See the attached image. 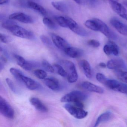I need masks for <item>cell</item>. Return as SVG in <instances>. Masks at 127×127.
<instances>
[{"mask_svg":"<svg viewBox=\"0 0 127 127\" xmlns=\"http://www.w3.org/2000/svg\"><path fill=\"white\" fill-rule=\"evenodd\" d=\"M30 103L38 111L42 113H46L48 111V109L46 106L41 101L36 97H32L30 100Z\"/></svg>","mask_w":127,"mask_h":127,"instance_id":"17","label":"cell"},{"mask_svg":"<svg viewBox=\"0 0 127 127\" xmlns=\"http://www.w3.org/2000/svg\"><path fill=\"white\" fill-rule=\"evenodd\" d=\"M14 58L18 65L26 71L31 70L36 65L34 63L27 61L24 58L19 55H15Z\"/></svg>","mask_w":127,"mask_h":127,"instance_id":"13","label":"cell"},{"mask_svg":"<svg viewBox=\"0 0 127 127\" xmlns=\"http://www.w3.org/2000/svg\"><path fill=\"white\" fill-rule=\"evenodd\" d=\"M20 82L23 83L26 87L31 90L36 91L41 90V85L35 80L23 74L21 79Z\"/></svg>","mask_w":127,"mask_h":127,"instance_id":"9","label":"cell"},{"mask_svg":"<svg viewBox=\"0 0 127 127\" xmlns=\"http://www.w3.org/2000/svg\"><path fill=\"white\" fill-rule=\"evenodd\" d=\"M6 29L8 30L13 35L21 38L32 39L34 38L33 32L18 26L17 24L9 26Z\"/></svg>","mask_w":127,"mask_h":127,"instance_id":"2","label":"cell"},{"mask_svg":"<svg viewBox=\"0 0 127 127\" xmlns=\"http://www.w3.org/2000/svg\"><path fill=\"white\" fill-rule=\"evenodd\" d=\"M109 2H114V1H118V0H108Z\"/></svg>","mask_w":127,"mask_h":127,"instance_id":"43","label":"cell"},{"mask_svg":"<svg viewBox=\"0 0 127 127\" xmlns=\"http://www.w3.org/2000/svg\"><path fill=\"white\" fill-rule=\"evenodd\" d=\"M90 4L94 5L96 2V0H87Z\"/></svg>","mask_w":127,"mask_h":127,"instance_id":"41","label":"cell"},{"mask_svg":"<svg viewBox=\"0 0 127 127\" xmlns=\"http://www.w3.org/2000/svg\"><path fill=\"white\" fill-rule=\"evenodd\" d=\"M79 65L85 75L89 79L92 76L91 67L89 62L85 60H82L79 62Z\"/></svg>","mask_w":127,"mask_h":127,"instance_id":"20","label":"cell"},{"mask_svg":"<svg viewBox=\"0 0 127 127\" xmlns=\"http://www.w3.org/2000/svg\"><path fill=\"white\" fill-rule=\"evenodd\" d=\"M0 40L2 43H8L12 41V38L8 35H6L2 33H0Z\"/></svg>","mask_w":127,"mask_h":127,"instance_id":"32","label":"cell"},{"mask_svg":"<svg viewBox=\"0 0 127 127\" xmlns=\"http://www.w3.org/2000/svg\"><path fill=\"white\" fill-rule=\"evenodd\" d=\"M41 64L44 69L47 72L50 73H53L55 71L53 66L51 65L47 61L45 60L42 61Z\"/></svg>","mask_w":127,"mask_h":127,"instance_id":"30","label":"cell"},{"mask_svg":"<svg viewBox=\"0 0 127 127\" xmlns=\"http://www.w3.org/2000/svg\"><path fill=\"white\" fill-rule=\"evenodd\" d=\"M41 41L47 46H50L52 45V43L50 40L46 36L44 35H42L40 37Z\"/></svg>","mask_w":127,"mask_h":127,"instance_id":"34","label":"cell"},{"mask_svg":"<svg viewBox=\"0 0 127 127\" xmlns=\"http://www.w3.org/2000/svg\"><path fill=\"white\" fill-rule=\"evenodd\" d=\"M44 24L50 29L56 30L58 29V26L50 18L45 17L43 19Z\"/></svg>","mask_w":127,"mask_h":127,"instance_id":"25","label":"cell"},{"mask_svg":"<svg viewBox=\"0 0 127 127\" xmlns=\"http://www.w3.org/2000/svg\"><path fill=\"white\" fill-rule=\"evenodd\" d=\"M96 23V32H101L110 39L116 40L117 35L103 21L98 18H94Z\"/></svg>","mask_w":127,"mask_h":127,"instance_id":"5","label":"cell"},{"mask_svg":"<svg viewBox=\"0 0 127 127\" xmlns=\"http://www.w3.org/2000/svg\"><path fill=\"white\" fill-rule=\"evenodd\" d=\"M123 4H124L125 6L126 7H127V1H124L123 2Z\"/></svg>","mask_w":127,"mask_h":127,"instance_id":"42","label":"cell"},{"mask_svg":"<svg viewBox=\"0 0 127 127\" xmlns=\"http://www.w3.org/2000/svg\"><path fill=\"white\" fill-rule=\"evenodd\" d=\"M81 86L83 89L87 91L98 94L104 93V90L102 88L89 82H84L81 84Z\"/></svg>","mask_w":127,"mask_h":127,"instance_id":"16","label":"cell"},{"mask_svg":"<svg viewBox=\"0 0 127 127\" xmlns=\"http://www.w3.org/2000/svg\"><path fill=\"white\" fill-rule=\"evenodd\" d=\"M111 90L127 95V85L114 79H108L105 85Z\"/></svg>","mask_w":127,"mask_h":127,"instance_id":"7","label":"cell"},{"mask_svg":"<svg viewBox=\"0 0 127 127\" xmlns=\"http://www.w3.org/2000/svg\"><path fill=\"white\" fill-rule=\"evenodd\" d=\"M112 26L123 35H127V26L118 19L113 18L110 21Z\"/></svg>","mask_w":127,"mask_h":127,"instance_id":"15","label":"cell"},{"mask_svg":"<svg viewBox=\"0 0 127 127\" xmlns=\"http://www.w3.org/2000/svg\"><path fill=\"white\" fill-rule=\"evenodd\" d=\"M96 77V79L98 81L105 85L108 78H106V76L104 74L101 73H97Z\"/></svg>","mask_w":127,"mask_h":127,"instance_id":"33","label":"cell"},{"mask_svg":"<svg viewBox=\"0 0 127 127\" xmlns=\"http://www.w3.org/2000/svg\"><path fill=\"white\" fill-rule=\"evenodd\" d=\"M50 35L53 43L59 49L64 52L70 46L69 43L61 36L54 33H51Z\"/></svg>","mask_w":127,"mask_h":127,"instance_id":"10","label":"cell"},{"mask_svg":"<svg viewBox=\"0 0 127 127\" xmlns=\"http://www.w3.org/2000/svg\"><path fill=\"white\" fill-rule=\"evenodd\" d=\"M88 44L94 48L98 47L100 44L99 41L95 40H90L88 42Z\"/></svg>","mask_w":127,"mask_h":127,"instance_id":"35","label":"cell"},{"mask_svg":"<svg viewBox=\"0 0 127 127\" xmlns=\"http://www.w3.org/2000/svg\"><path fill=\"white\" fill-rule=\"evenodd\" d=\"M103 51L107 55L109 56L111 55V51L110 47L107 44L104 46V48H103Z\"/></svg>","mask_w":127,"mask_h":127,"instance_id":"37","label":"cell"},{"mask_svg":"<svg viewBox=\"0 0 127 127\" xmlns=\"http://www.w3.org/2000/svg\"><path fill=\"white\" fill-rule=\"evenodd\" d=\"M112 116L113 114L110 111H106L102 114L96 119L94 127H97L101 123L109 121L112 118Z\"/></svg>","mask_w":127,"mask_h":127,"instance_id":"21","label":"cell"},{"mask_svg":"<svg viewBox=\"0 0 127 127\" xmlns=\"http://www.w3.org/2000/svg\"><path fill=\"white\" fill-rule=\"evenodd\" d=\"M73 0L77 4H79V5H81L83 3V0Z\"/></svg>","mask_w":127,"mask_h":127,"instance_id":"39","label":"cell"},{"mask_svg":"<svg viewBox=\"0 0 127 127\" xmlns=\"http://www.w3.org/2000/svg\"><path fill=\"white\" fill-rule=\"evenodd\" d=\"M62 64L67 73V78L68 82H75L78 80V76L75 64L72 62L67 60L63 61Z\"/></svg>","mask_w":127,"mask_h":127,"instance_id":"3","label":"cell"},{"mask_svg":"<svg viewBox=\"0 0 127 127\" xmlns=\"http://www.w3.org/2000/svg\"><path fill=\"white\" fill-rule=\"evenodd\" d=\"M9 18L24 23L31 24L33 23V20L32 17L22 12L13 13L10 15Z\"/></svg>","mask_w":127,"mask_h":127,"instance_id":"11","label":"cell"},{"mask_svg":"<svg viewBox=\"0 0 127 127\" xmlns=\"http://www.w3.org/2000/svg\"><path fill=\"white\" fill-rule=\"evenodd\" d=\"M44 81L46 86L52 90L56 91L61 89L59 81L55 78H47L44 79Z\"/></svg>","mask_w":127,"mask_h":127,"instance_id":"18","label":"cell"},{"mask_svg":"<svg viewBox=\"0 0 127 127\" xmlns=\"http://www.w3.org/2000/svg\"><path fill=\"white\" fill-rule=\"evenodd\" d=\"M71 30L78 35L82 36V37H85L88 34V33L87 31L78 25H77L76 27Z\"/></svg>","mask_w":127,"mask_h":127,"instance_id":"26","label":"cell"},{"mask_svg":"<svg viewBox=\"0 0 127 127\" xmlns=\"http://www.w3.org/2000/svg\"><path fill=\"white\" fill-rule=\"evenodd\" d=\"M115 73L118 78L122 81L127 83V72L122 70H115Z\"/></svg>","mask_w":127,"mask_h":127,"instance_id":"28","label":"cell"},{"mask_svg":"<svg viewBox=\"0 0 127 127\" xmlns=\"http://www.w3.org/2000/svg\"><path fill=\"white\" fill-rule=\"evenodd\" d=\"M88 98V95L86 93L79 91H73L62 96L61 101L63 102H83Z\"/></svg>","mask_w":127,"mask_h":127,"instance_id":"1","label":"cell"},{"mask_svg":"<svg viewBox=\"0 0 127 127\" xmlns=\"http://www.w3.org/2000/svg\"><path fill=\"white\" fill-rule=\"evenodd\" d=\"M27 4L29 8L36 11L42 15L44 16L46 15V11L40 5L32 1H28Z\"/></svg>","mask_w":127,"mask_h":127,"instance_id":"22","label":"cell"},{"mask_svg":"<svg viewBox=\"0 0 127 127\" xmlns=\"http://www.w3.org/2000/svg\"><path fill=\"white\" fill-rule=\"evenodd\" d=\"M53 66L55 70L58 74L62 77H67V73L62 66L59 64H54Z\"/></svg>","mask_w":127,"mask_h":127,"instance_id":"27","label":"cell"},{"mask_svg":"<svg viewBox=\"0 0 127 127\" xmlns=\"http://www.w3.org/2000/svg\"><path fill=\"white\" fill-rule=\"evenodd\" d=\"M113 10L120 17L127 21V9L118 1L110 2Z\"/></svg>","mask_w":127,"mask_h":127,"instance_id":"12","label":"cell"},{"mask_svg":"<svg viewBox=\"0 0 127 127\" xmlns=\"http://www.w3.org/2000/svg\"><path fill=\"white\" fill-rule=\"evenodd\" d=\"M34 74L35 76L40 79H44L47 76V74L46 71L43 70L37 69L34 70Z\"/></svg>","mask_w":127,"mask_h":127,"instance_id":"31","label":"cell"},{"mask_svg":"<svg viewBox=\"0 0 127 127\" xmlns=\"http://www.w3.org/2000/svg\"><path fill=\"white\" fill-rule=\"evenodd\" d=\"M55 19L60 26L69 28L70 30L78 25L74 20L68 17L56 16L55 17Z\"/></svg>","mask_w":127,"mask_h":127,"instance_id":"8","label":"cell"},{"mask_svg":"<svg viewBox=\"0 0 127 127\" xmlns=\"http://www.w3.org/2000/svg\"><path fill=\"white\" fill-rule=\"evenodd\" d=\"M64 107L70 115L77 119H84L88 114L87 111L84 110L83 108L78 107L73 103L68 102L65 104Z\"/></svg>","mask_w":127,"mask_h":127,"instance_id":"4","label":"cell"},{"mask_svg":"<svg viewBox=\"0 0 127 127\" xmlns=\"http://www.w3.org/2000/svg\"><path fill=\"white\" fill-rule=\"evenodd\" d=\"M111 51V55H113L115 56H117L119 53V47L113 41H108L107 43Z\"/></svg>","mask_w":127,"mask_h":127,"instance_id":"24","label":"cell"},{"mask_svg":"<svg viewBox=\"0 0 127 127\" xmlns=\"http://www.w3.org/2000/svg\"><path fill=\"white\" fill-rule=\"evenodd\" d=\"M0 112L1 114L10 119L14 117L15 112L10 104L2 96H0Z\"/></svg>","mask_w":127,"mask_h":127,"instance_id":"6","label":"cell"},{"mask_svg":"<svg viewBox=\"0 0 127 127\" xmlns=\"http://www.w3.org/2000/svg\"><path fill=\"white\" fill-rule=\"evenodd\" d=\"M6 83L8 84V86L9 87L11 90L13 92H15L16 91V89L15 87L14 84L13 83V82L8 78H7L6 79Z\"/></svg>","mask_w":127,"mask_h":127,"instance_id":"36","label":"cell"},{"mask_svg":"<svg viewBox=\"0 0 127 127\" xmlns=\"http://www.w3.org/2000/svg\"><path fill=\"white\" fill-rule=\"evenodd\" d=\"M99 65V66L102 67V68H105L106 67V66H107V65L105 63H103V62L100 63Z\"/></svg>","mask_w":127,"mask_h":127,"instance_id":"40","label":"cell"},{"mask_svg":"<svg viewBox=\"0 0 127 127\" xmlns=\"http://www.w3.org/2000/svg\"><path fill=\"white\" fill-rule=\"evenodd\" d=\"M52 5L56 10L63 13L68 11V7L64 3L61 1H55L52 2Z\"/></svg>","mask_w":127,"mask_h":127,"instance_id":"23","label":"cell"},{"mask_svg":"<svg viewBox=\"0 0 127 127\" xmlns=\"http://www.w3.org/2000/svg\"><path fill=\"white\" fill-rule=\"evenodd\" d=\"M64 52L67 55L73 58H80L83 54V51L82 50L70 46L67 48Z\"/></svg>","mask_w":127,"mask_h":127,"instance_id":"19","label":"cell"},{"mask_svg":"<svg viewBox=\"0 0 127 127\" xmlns=\"http://www.w3.org/2000/svg\"><path fill=\"white\" fill-rule=\"evenodd\" d=\"M9 71L12 75L17 80L19 81H20L21 77L24 74L22 71L18 69L13 68V67L10 68Z\"/></svg>","mask_w":127,"mask_h":127,"instance_id":"29","label":"cell"},{"mask_svg":"<svg viewBox=\"0 0 127 127\" xmlns=\"http://www.w3.org/2000/svg\"><path fill=\"white\" fill-rule=\"evenodd\" d=\"M9 0H0V5H2L8 3Z\"/></svg>","mask_w":127,"mask_h":127,"instance_id":"38","label":"cell"},{"mask_svg":"<svg viewBox=\"0 0 127 127\" xmlns=\"http://www.w3.org/2000/svg\"><path fill=\"white\" fill-rule=\"evenodd\" d=\"M107 66L108 69H127L125 63L122 59H116L110 60L108 62Z\"/></svg>","mask_w":127,"mask_h":127,"instance_id":"14","label":"cell"}]
</instances>
